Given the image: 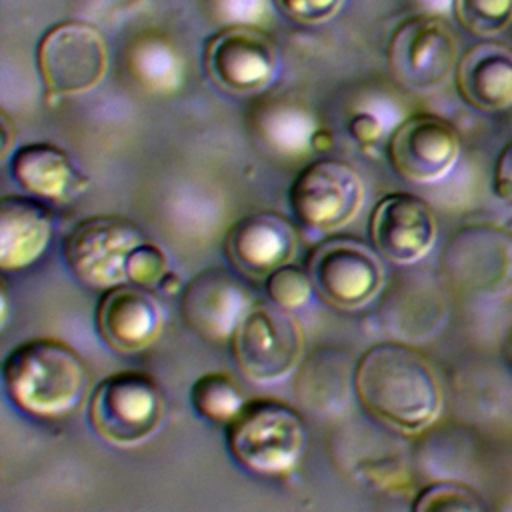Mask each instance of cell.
Here are the masks:
<instances>
[{
	"label": "cell",
	"instance_id": "obj_1",
	"mask_svg": "<svg viewBox=\"0 0 512 512\" xmlns=\"http://www.w3.org/2000/svg\"><path fill=\"white\" fill-rule=\"evenodd\" d=\"M366 412L402 432H420L442 410V388L430 360L402 342L368 348L354 378Z\"/></svg>",
	"mask_w": 512,
	"mask_h": 512
},
{
	"label": "cell",
	"instance_id": "obj_2",
	"mask_svg": "<svg viewBox=\"0 0 512 512\" xmlns=\"http://www.w3.org/2000/svg\"><path fill=\"white\" fill-rule=\"evenodd\" d=\"M10 400L26 414L62 418L86 398L90 372L80 354L56 338H32L14 346L2 364Z\"/></svg>",
	"mask_w": 512,
	"mask_h": 512
},
{
	"label": "cell",
	"instance_id": "obj_3",
	"mask_svg": "<svg viewBox=\"0 0 512 512\" xmlns=\"http://www.w3.org/2000/svg\"><path fill=\"white\" fill-rule=\"evenodd\" d=\"M226 444L236 462L258 474L288 472L306 448V424L288 404L256 398L228 422Z\"/></svg>",
	"mask_w": 512,
	"mask_h": 512
},
{
	"label": "cell",
	"instance_id": "obj_4",
	"mask_svg": "<svg viewBox=\"0 0 512 512\" xmlns=\"http://www.w3.org/2000/svg\"><path fill=\"white\" fill-rule=\"evenodd\" d=\"M88 414L98 436L118 446H130L156 432L164 418V396L152 376L122 370L96 386Z\"/></svg>",
	"mask_w": 512,
	"mask_h": 512
},
{
	"label": "cell",
	"instance_id": "obj_5",
	"mask_svg": "<svg viewBox=\"0 0 512 512\" xmlns=\"http://www.w3.org/2000/svg\"><path fill=\"white\" fill-rule=\"evenodd\" d=\"M230 346L244 376L272 382L296 368L304 350V334L286 308L252 304L230 336Z\"/></svg>",
	"mask_w": 512,
	"mask_h": 512
},
{
	"label": "cell",
	"instance_id": "obj_6",
	"mask_svg": "<svg viewBox=\"0 0 512 512\" xmlns=\"http://www.w3.org/2000/svg\"><path fill=\"white\" fill-rule=\"evenodd\" d=\"M364 200L356 168L344 160H316L304 166L288 190L292 214L316 232H330L350 222Z\"/></svg>",
	"mask_w": 512,
	"mask_h": 512
},
{
	"label": "cell",
	"instance_id": "obj_7",
	"mask_svg": "<svg viewBox=\"0 0 512 512\" xmlns=\"http://www.w3.org/2000/svg\"><path fill=\"white\" fill-rule=\"evenodd\" d=\"M140 228L122 216L100 214L78 222L64 240V256L74 276L92 288L126 280L130 252L144 242Z\"/></svg>",
	"mask_w": 512,
	"mask_h": 512
},
{
	"label": "cell",
	"instance_id": "obj_8",
	"mask_svg": "<svg viewBox=\"0 0 512 512\" xmlns=\"http://www.w3.org/2000/svg\"><path fill=\"white\" fill-rule=\"evenodd\" d=\"M444 276L462 290L502 296L512 292V236L490 224H472L446 242Z\"/></svg>",
	"mask_w": 512,
	"mask_h": 512
},
{
	"label": "cell",
	"instance_id": "obj_9",
	"mask_svg": "<svg viewBox=\"0 0 512 512\" xmlns=\"http://www.w3.org/2000/svg\"><path fill=\"white\" fill-rule=\"evenodd\" d=\"M108 50L102 34L84 22L50 28L38 46V70L50 94H80L106 72Z\"/></svg>",
	"mask_w": 512,
	"mask_h": 512
},
{
	"label": "cell",
	"instance_id": "obj_10",
	"mask_svg": "<svg viewBox=\"0 0 512 512\" xmlns=\"http://www.w3.org/2000/svg\"><path fill=\"white\" fill-rule=\"evenodd\" d=\"M458 42L440 16H414L402 22L390 44L388 64L394 78L414 90L440 86L458 64Z\"/></svg>",
	"mask_w": 512,
	"mask_h": 512
},
{
	"label": "cell",
	"instance_id": "obj_11",
	"mask_svg": "<svg viewBox=\"0 0 512 512\" xmlns=\"http://www.w3.org/2000/svg\"><path fill=\"white\" fill-rule=\"evenodd\" d=\"M306 272L320 298L338 308L362 306L382 286V266L374 252L348 236L318 244L308 256Z\"/></svg>",
	"mask_w": 512,
	"mask_h": 512
},
{
	"label": "cell",
	"instance_id": "obj_12",
	"mask_svg": "<svg viewBox=\"0 0 512 512\" xmlns=\"http://www.w3.org/2000/svg\"><path fill=\"white\" fill-rule=\"evenodd\" d=\"M460 154V134L442 116L420 112L406 118L388 140L392 168L416 184L446 176Z\"/></svg>",
	"mask_w": 512,
	"mask_h": 512
},
{
	"label": "cell",
	"instance_id": "obj_13",
	"mask_svg": "<svg viewBox=\"0 0 512 512\" xmlns=\"http://www.w3.org/2000/svg\"><path fill=\"white\" fill-rule=\"evenodd\" d=\"M436 230L432 206L408 192L384 196L370 216V240L394 264H414L424 258L434 246Z\"/></svg>",
	"mask_w": 512,
	"mask_h": 512
},
{
	"label": "cell",
	"instance_id": "obj_14",
	"mask_svg": "<svg viewBox=\"0 0 512 512\" xmlns=\"http://www.w3.org/2000/svg\"><path fill=\"white\" fill-rule=\"evenodd\" d=\"M206 70L218 86L234 94H250L272 80L276 48L264 32L232 26L208 42Z\"/></svg>",
	"mask_w": 512,
	"mask_h": 512
},
{
	"label": "cell",
	"instance_id": "obj_15",
	"mask_svg": "<svg viewBox=\"0 0 512 512\" xmlns=\"http://www.w3.org/2000/svg\"><path fill=\"white\" fill-rule=\"evenodd\" d=\"M250 306L246 286L218 266L198 272L184 286L180 298L186 326L208 340L230 338Z\"/></svg>",
	"mask_w": 512,
	"mask_h": 512
},
{
	"label": "cell",
	"instance_id": "obj_16",
	"mask_svg": "<svg viewBox=\"0 0 512 512\" xmlns=\"http://www.w3.org/2000/svg\"><path fill=\"white\" fill-rule=\"evenodd\" d=\"M96 324L104 342L118 352H140L148 348L162 330V308L142 286H110L96 310Z\"/></svg>",
	"mask_w": 512,
	"mask_h": 512
},
{
	"label": "cell",
	"instance_id": "obj_17",
	"mask_svg": "<svg viewBox=\"0 0 512 512\" xmlns=\"http://www.w3.org/2000/svg\"><path fill=\"white\" fill-rule=\"evenodd\" d=\"M296 250V232L278 212H254L240 218L226 234V254L236 270L264 276L288 264Z\"/></svg>",
	"mask_w": 512,
	"mask_h": 512
},
{
	"label": "cell",
	"instance_id": "obj_18",
	"mask_svg": "<svg viewBox=\"0 0 512 512\" xmlns=\"http://www.w3.org/2000/svg\"><path fill=\"white\" fill-rule=\"evenodd\" d=\"M456 88L466 104L482 112L512 106V48L482 40L470 46L456 64Z\"/></svg>",
	"mask_w": 512,
	"mask_h": 512
},
{
	"label": "cell",
	"instance_id": "obj_19",
	"mask_svg": "<svg viewBox=\"0 0 512 512\" xmlns=\"http://www.w3.org/2000/svg\"><path fill=\"white\" fill-rule=\"evenodd\" d=\"M52 234L50 208L32 196L0 200V268L22 270L46 250Z\"/></svg>",
	"mask_w": 512,
	"mask_h": 512
},
{
	"label": "cell",
	"instance_id": "obj_20",
	"mask_svg": "<svg viewBox=\"0 0 512 512\" xmlns=\"http://www.w3.org/2000/svg\"><path fill=\"white\" fill-rule=\"evenodd\" d=\"M10 172L24 190L50 200L64 198L76 180L68 154L50 142L20 146L12 154Z\"/></svg>",
	"mask_w": 512,
	"mask_h": 512
},
{
	"label": "cell",
	"instance_id": "obj_21",
	"mask_svg": "<svg viewBox=\"0 0 512 512\" xmlns=\"http://www.w3.org/2000/svg\"><path fill=\"white\" fill-rule=\"evenodd\" d=\"M194 410L214 422H230L246 404L236 380L224 372L202 374L190 388Z\"/></svg>",
	"mask_w": 512,
	"mask_h": 512
},
{
	"label": "cell",
	"instance_id": "obj_22",
	"mask_svg": "<svg viewBox=\"0 0 512 512\" xmlns=\"http://www.w3.org/2000/svg\"><path fill=\"white\" fill-rule=\"evenodd\" d=\"M456 20L474 36H496L512 24V0H452Z\"/></svg>",
	"mask_w": 512,
	"mask_h": 512
},
{
	"label": "cell",
	"instance_id": "obj_23",
	"mask_svg": "<svg viewBox=\"0 0 512 512\" xmlns=\"http://www.w3.org/2000/svg\"><path fill=\"white\" fill-rule=\"evenodd\" d=\"M418 512H480L484 504L480 496L458 482H434L418 492L414 504Z\"/></svg>",
	"mask_w": 512,
	"mask_h": 512
},
{
	"label": "cell",
	"instance_id": "obj_24",
	"mask_svg": "<svg viewBox=\"0 0 512 512\" xmlns=\"http://www.w3.org/2000/svg\"><path fill=\"white\" fill-rule=\"evenodd\" d=\"M264 288L276 306L292 310L308 302L314 286L306 270L294 264H282L266 276Z\"/></svg>",
	"mask_w": 512,
	"mask_h": 512
},
{
	"label": "cell",
	"instance_id": "obj_25",
	"mask_svg": "<svg viewBox=\"0 0 512 512\" xmlns=\"http://www.w3.org/2000/svg\"><path fill=\"white\" fill-rule=\"evenodd\" d=\"M168 272V260L166 254L162 252L160 246L152 244V242H140L128 256V264H126V280L142 286V288H150V286H158L160 278Z\"/></svg>",
	"mask_w": 512,
	"mask_h": 512
},
{
	"label": "cell",
	"instance_id": "obj_26",
	"mask_svg": "<svg viewBox=\"0 0 512 512\" xmlns=\"http://www.w3.org/2000/svg\"><path fill=\"white\" fill-rule=\"evenodd\" d=\"M276 8L298 24H318L336 14L342 0H274Z\"/></svg>",
	"mask_w": 512,
	"mask_h": 512
},
{
	"label": "cell",
	"instance_id": "obj_27",
	"mask_svg": "<svg viewBox=\"0 0 512 512\" xmlns=\"http://www.w3.org/2000/svg\"><path fill=\"white\" fill-rule=\"evenodd\" d=\"M348 130L352 138L360 144H374L382 136V124L380 120L370 112H358L350 118Z\"/></svg>",
	"mask_w": 512,
	"mask_h": 512
},
{
	"label": "cell",
	"instance_id": "obj_28",
	"mask_svg": "<svg viewBox=\"0 0 512 512\" xmlns=\"http://www.w3.org/2000/svg\"><path fill=\"white\" fill-rule=\"evenodd\" d=\"M494 190L500 198L512 202V142L502 150L494 170Z\"/></svg>",
	"mask_w": 512,
	"mask_h": 512
},
{
	"label": "cell",
	"instance_id": "obj_29",
	"mask_svg": "<svg viewBox=\"0 0 512 512\" xmlns=\"http://www.w3.org/2000/svg\"><path fill=\"white\" fill-rule=\"evenodd\" d=\"M310 144H312L314 150H320V152L330 150L332 148V134L326 132V130H316L314 136L310 138Z\"/></svg>",
	"mask_w": 512,
	"mask_h": 512
},
{
	"label": "cell",
	"instance_id": "obj_30",
	"mask_svg": "<svg viewBox=\"0 0 512 512\" xmlns=\"http://www.w3.org/2000/svg\"><path fill=\"white\" fill-rule=\"evenodd\" d=\"M158 288H160L162 292H166V294L178 292V290H180V278H178V274H176V272H166V274L160 278Z\"/></svg>",
	"mask_w": 512,
	"mask_h": 512
},
{
	"label": "cell",
	"instance_id": "obj_31",
	"mask_svg": "<svg viewBox=\"0 0 512 512\" xmlns=\"http://www.w3.org/2000/svg\"><path fill=\"white\" fill-rule=\"evenodd\" d=\"M2 126H4V154L8 152V146H10V138H8V128H10V122H8V116L2 114Z\"/></svg>",
	"mask_w": 512,
	"mask_h": 512
},
{
	"label": "cell",
	"instance_id": "obj_32",
	"mask_svg": "<svg viewBox=\"0 0 512 512\" xmlns=\"http://www.w3.org/2000/svg\"><path fill=\"white\" fill-rule=\"evenodd\" d=\"M510 354H512V338H510Z\"/></svg>",
	"mask_w": 512,
	"mask_h": 512
}]
</instances>
